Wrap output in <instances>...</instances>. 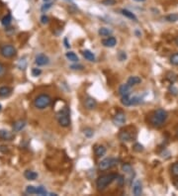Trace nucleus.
<instances>
[{"instance_id":"nucleus-1","label":"nucleus","mask_w":178,"mask_h":196,"mask_svg":"<svg viewBox=\"0 0 178 196\" xmlns=\"http://www.w3.org/2000/svg\"><path fill=\"white\" fill-rule=\"evenodd\" d=\"M167 112L163 109H158L156 111L153 112V114L150 116V124L153 125V127H161L162 125L165 123V121L167 120Z\"/></svg>"},{"instance_id":"nucleus-2","label":"nucleus","mask_w":178,"mask_h":196,"mask_svg":"<svg viewBox=\"0 0 178 196\" xmlns=\"http://www.w3.org/2000/svg\"><path fill=\"white\" fill-rule=\"evenodd\" d=\"M117 178H118V175L115 173L104 174V175L99 176L98 179L96 180V186H97L98 190H104L109 184H111L112 182Z\"/></svg>"},{"instance_id":"nucleus-3","label":"nucleus","mask_w":178,"mask_h":196,"mask_svg":"<svg viewBox=\"0 0 178 196\" xmlns=\"http://www.w3.org/2000/svg\"><path fill=\"white\" fill-rule=\"evenodd\" d=\"M57 119L61 127H69L70 125L69 109L66 105L57 113Z\"/></svg>"},{"instance_id":"nucleus-4","label":"nucleus","mask_w":178,"mask_h":196,"mask_svg":"<svg viewBox=\"0 0 178 196\" xmlns=\"http://www.w3.org/2000/svg\"><path fill=\"white\" fill-rule=\"evenodd\" d=\"M51 103H52V98L48 94H41V95L37 96L35 100H34V106L36 108L40 109V110L49 107L51 105Z\"/></svg>"},{"instance_id":"nucleus-5","label":"nucleus","mask_w":178,"mask_h":196,"mask_svg":"<svg viewBox=\"0 0 178 196\" xmlns=\"http://www.w3.org/2000/svg\"><path fill=\"white\" fill-rule=\"evenodd\" d=\"M118 161H118V159L111 158H104L103 161H101L100 163H99L98 168H99V169H100V171H107V169H109V168H113V166H117V164H118Z\"/></svg>"},{"instance_id":"nucleus-6","label":"nucleus","mask_w":178,"mask_h":196,"mask_svg":"<svg viewBox=\"0 0 178 196\" xmlns=\"http://www.w3.org/2000/svg\"><path fill=\"white\" fill-rule=\"evenodd\" d=\"M16 52H17L16 49L11 45H5L0 49V54H1V56L4 57H7V59L14 57L15 54H16Z\"/></svg>"},{"instance_id":"nucleus-7","label":"nucleus","mask_w":178,"mask_h":196,"mask_svg":"<svg viewBox=\"0 0 178 196\" xmlns=\"http://www.w3.org/2000/svg\"><path fill=\"white\" fill-rule=\"evenodd\" d=\"M126 114L123 111H119L117 112L116 115L113 117V123L115 126L117 127H121L123 125H125L126 123Z\"/></svg>"},{"instance_id":"nucleus-8","label":"nucleus","mask_w":178,"mask_h":196,"mask_svg":"<svg viewBox=\"0 0 178 196\" xmlns=\"http://www.w3.org/2000/svg\"><path fill=\"white\" fill-rule=\"evenodd\" d=\"M119 140L122 141V142H131L134 139V136L132 135V133L129 132L127 130H123L119 133Z\"/></svg>"},{"instance_id":"nucleus-9","label":"nucleus","mask_w":178,"mask_h":196,"mask_svg":"<svg viewBox=\"0 0 178 196\" xmlns=\"http://www.w3.org/2000/svg\"><path fill=\"white\" fill-rule=\"evenodd\" d=\"M84 106L86 109H88V110H93V109H95L96 106H97V102H96V100L93 97L88 96V97H86L84 100Z\"/></svg>"},{"instance_id":"nucleus-10","label":"nucleus","mask_w":178,"mask_h":196,"mask_svg":"<svg viewBox=\"0 0 178 196\" xmlns=\"http://www.w3.org/2000/svg\"><path fill=\"white\" fill-rule=\"evenodd\" d=\"M49 57L46 56V54H38V56L36 57V59H35V62L36 64L40 65V67H42V65H46L49 64Z\"/></svg>"},{"instance_id":"nucleus-11","label":"nucleus","mask_w":178,"mask_h":196,"mask_svg":"<svg viewBox=\"0 0 178 196\" xmlns=\"http://www.w3.org/2000/svg\"><path fill=\"white\" fill-rule=\"evenodd\" d=\"M131 86L128 83H124V84L120 85L119 87V94L121 96H126V95H130L131 94Z\"/></svg>"},{"instance_id":"nucleus-12","label":"nucleus","mask_w":178,"mask_h":196,"mask_svg":"<svg viewBox=\"0 0 178 196\" xmlns=\"http://www.w3.org/2000/svg\"><path fill=\"white\" fill-rule=\"evenodd\" d=\"M133 193H134V195H136V196H140L143 193L142 183H141V181H138V180H137L133 185Z\"/></svg>"},{"instance_id":"nucleus-13","label":"nucleus","mask_w":178,"mask_h":196,"mask_svg":"<svg viewBox=\"0 0 178 196\" xmlns=\"http://www.w3.org/2000/svg\"><path fill=\"white\" fill-rule=\"evenodd\" d=\"M102 44L105 47H107V48H113L117 44V40L114 37H108L102 41Z\"/></svg>"},{"instance_id":"nucleus-14","label":"nucleus","mask_w":178,"mask_h":196,"mask_svg":"<svg viewBox=\"0 0 178 196\" xmlns=\"http://www.w3.org/2000/svg\"><path fill=\"white\" fill-rule=\"evenodd\" d=\"M25 126H26V122L24 120H19V121L14 123V125H13V130H14V132H20V131L24 129Z\"/></svg>"},{"instance_id":"nucleus-15","label":"nucleus","mask_w":178,"mask_h":196,"mask_svg":"<svg viewBox=\"0 0 178 196\" xmlns=\"http://www.w3.org/2000/svg\"><path fill=\"white\" fill-rule=\"evenodd\" d=\"M94 153H95L96 156L101 158L106 154V148L104 146H95L94 148Z\"/></svg>"},{"instance_id":"nucleus-16","label":"nucleus","mask_w":178,"mask_h":196,"mask_svg":"<svg viewBox=\"0 0 178 196\" xmlns=\"http://www.w3.org/2000/svg\"><path fill=\"white\" fill-rule=\"evenodd\" d=\"M0 138L4 141H11L13 138V135L9 132V131L0 130Z\"/></svg>"},{"instance_id":"nucleus-17","label":"nucleus","mask_w":178,"mask_h":196,"mask_svg":"<svg viewBox=\"0 0 178 196\" xmlns=\"http://www.w3.org/2000/svg\"><path fill=\"white\" fill-rule=\"evenodd\" d=\"M12 89L8 86H2L0 87V97H6L11 94Z\"/></svg>"},{"instance_id":"nucleus-18","label":"nucleus","mask_w":178,"mask_h":196,"mask_svg":"<svg viewBox=\"0 0 178 196\" xmlns=\"http://www.w3.org/2000/svg\"><path fill=\"white\" fill-rule=\"evenodd\" d=\"M121 103L125 106H132L133 105V97H131L130 95L122 96Z\"/></svg>"},{"instance_id":"nucleus-19","label":"nucleus","mask_w":178,"mask_h":196,"mask_svg":"<svg viewBox=\"0 0 178 196\" xmlns=\"http://www.w3.org/2000/svg\"><path fill=\"white\" fill-rule=\"evenodd\" d=\"M121 12H122V14L124 15L125 17L129 18V19L133 20V21H136V22H137V21H138V18L136 17V15L134 14V13L131 12V11H129V10H127V9H123Z\"/></svg>"},{"instance_id":"nucleus-20","label":"nucleus","mask_w":178,"mask_h":196,"mask_svg":"<svg viewBox=\"0 0 178 196\" xmlns=\"http://www.w3.org/2000/svg\"><path fill=\"white\" fill-rule=\"evenodd\" d=\"M142 82V79H141L138 76H131L129 77V79H128V84H130L131 86H134V85H137V84H140V83Z\"/></svg>"},{"instance_id":"nucleus-21","label":"nucleus","mask_w":178,"mask_h":196,"mask_svg":"<svg viewBox=\"0 0 178 196\" xmlns=\"http://www.w3.org/2000/svg\"><path fill=\"white\" fill-rule=\"evenodd\" d=\"M24 176L26 177V179L28 180H35L37 177H38V174L33 171H26L24 173Z\"/></svg>"},{"instance_id":"nucleus-22","label":"nucleus","mask_w":178,"mask_h":196,"mask_svg":"<svg viewBox=\"0 0 178 196\" xmlns=\"http://www.w3.org/2000/svg\"><path fill=\"white\" fill-rule=\"evenodd\" d=\"M82 54H83V57H84L85 59H87V61H89V62H94V61H95V56H94V54L91 53V52L88 51V50H85V51H83Z\"/></svg>"},{"instance_id":"nucleus-23","label":"nucleus","mask_w":178,"mask_h":196,"mask_svg":"<svg viewBox=\"0 0 178 196\" xmlns=\"http://www.w3.org/2000/svg\"><path fill=\"white\" fill-rule=\"evenodd\" d=\"M99 35L102 36V37H108L112 34V30H110L108 28H105V27H102L99 29Z\"/></svg>"},{"instance_id":"nucleus-24","label":"nucleus","mask_w":178,"mask_h":196,"mask_svg":"<svg viewBox=\"0 0 178 196\" xmlns=\"http://www.w3.org/2000/svg\"><path fill=\"white\" fill-rule=\"evenodd\" d=\"M65 56H66L67 59L70 61V62H78V57L73 53V52H69V53H66Z\"/></svg>"},{"instance_id":"nucleus-25","label":"nucleus","mask_w":178,"mask_h":196,"mask_svg":"<svg viewBox=\"0 0 178 196\" xmlns=\"http://www.w3.org/2000/svg\"><path fill=\"white\" fill-rule=\"evenodd\" d=\"M11 21H12V17L10 14H7L6 16H4L3 18H2L1 20V23L2 25L5 26V27H7V26H9L10 24H11Z\"/></svg>"},{"instance_id":"nucleus-26","label":"nucleus","mask_w":178,"mask_h":196,"mask_svg":"<svg viewBox=\"0 0 178 196\" xmlns=\"http://www.w3.org/2000/svg\"><path fill=\"white\" fill-rule=\"evenodd\" d=\"M165 20L168 21V22H176V21H178V14L172 13V14H170L165 17Z\"/></svg>"},{"instance_id":"nucleus-27","label":"nucleus","mask_w":178,"mask_h":196,"mask_svg":"<svg viewBox=\"0 0 178 196\" xmlns=\"http://www.w3.org/2000/svg\"><path fill=\"white\" fill-rule=\"evenodd\" d=\"M166 79L169 80V81L171 83H174L175 81H176L177 76H176V74H175L174 72H168V74H166Z\"/></svg>"},{"instance_id":"nucleus-28","label":"nucleus","mask_w":178,"mask_h":196,"mask_svg":"<svg viewBox=\"0 0 178 196\" xmlns=\"http://www.w3.org/2000/svg\"><path fill=\"white\" fill-rule=\"evenodd\" d=\"M122 171L126 172V173H131L133 171V168L130 163H124L122 166Z\"/></svg>"},{"instance_id":"nucleus-29","label":"nucleus","mask_w":178,"mask_h":196,"mask_svg":"<svg viewBox=\"0 0 178 196\" xmlns=\"http://www.w3.org/2000/svg\"><path fill=\"white\" fill-rule=\"evenodd\" d=\"M170 64L178 67V53H175L170 57Z\"/></svg>"},{"instance_id":"nucleus-30","label":"nucleus","mask_w":178,"mask_h":196,"mask_svg":"<svg viewBox=\"0 0 178 196\" xmlns=\"http://www.w3.org/2000/svg\"><path fill=\"white\" fill-rule=\"evenodd\" d=\"M36 194L38 195H47L48 194V192H47L46 188L44 186H39L36 188Z\"/></svg>"},{"instance_id":"nucleus-31","label":"nucleus","mask_w":178,"mask_h":196,"mask_svg":"<svg viewBox=\"0 0 178 196\" xmlns=\"http://www.w3.org/2000/svg\"><path fill=\"white\" fill-rule=\"evenodd\" d=\"M171 173L175 177H178V163H175L171 166Z\"/></svg>"},{"instance_id":"nucleus-32","label":"nucleus","mask_w":178,"mask_h":196,"mask_svg":"<svg viewBox=\"0 0 178 196\" xmlns=\"http://www.w3.org/2000/svg\"><path fill=\"white\" fill-rule=\"evenodd\" d=\"M36 188L35 186H33V185H29V186H27V188H26V193L27 194H36Z\"/></svg>"},{"instance_id":"nucleus-33","label":"nucleus","mask_w":178,"mask_h":196,"mask_svg":"<svg viewBox=\"0 0 178 196\" xmlns=\"http://www.w3.org/2000/svg\"><path fill=\"white\" fill-rule=\"evenodd\" d=\"M133 149H134V151H137V153H141V151H143V145H141V144H138V143H136L135 145H134Z\"/></svg>"},{"instance_id":"nucleus-34","label":"nucleus","mask_w":178,"mask_h":196,"mask_svg":"<svg viewBox=\"0 0 178 196\" xmlns=\"http://www.w3.org/2000/svg\"><path fill=\"white\" fill-rule=\"evenodd\" d=\"M169 92L172 94V95H174V96H176V95H178V89L176 87H175V85L172 83L171 85L169 86Z\"/></svg>"},{"instance_id":"nucleus-35","label":"nucleus","mask_w":178,"mask_h":196,"mask_svg":"<svg viewBox=\"0 0 178 196\" xmlns=\"http://www.w3.org/2000/svg\"><path fill=\"white\" fill-rule=\"evenodd\" d=\"M52 5H53V3H52V2H46V3H44L43 6H42V8H41L42 12L48 11V10L52 7Z\"/></svg>"},{"instance_id":"nucleus-36","label":"nucleus","mask_w":178,"mask_h":196,"mask_svg":"<svg viewBox=\"0 0 178 196\" xmlns=\"http://www.w3.org/2000/svg\"><path fill=\"white\" fill-rule=\"evenodd\" d=\"M115 3H116V0H103L102 1V4L104 5H107V6H111V5H114Z\"/></svg>"},{"instance_id":"nucleus-37","label":"nucleus","mask_w":178,"mask_h":196,"mask_svg":"<svg viewBox=\"0 0 178 196\" xmlns=\"http://www.w3.org/2000/svg\"><path fill=\"white\" fill-rule=\"evenodd\" d=\"M49 22V19L48 16H46V15H43V16L41 17V23L42 24H48V23Z\"/></svg>"},{"instance_id":"nucleus-38","label":"nucleus","mask_w":178,"mask_h":196,"mask_svg":"<svg viewBox=\"0 0 178 196\" xmlns=\"http://www.w3.org/2000/svg\"><path fill=\"white\" fill-rule=\"evenodd\" d=\"M70 69H74V70H81V69H83V65H81V64H73V65L70 67Z\"/></svg>"},{"instance_id":"nucleus-39","label":"nucleus","mask_w":178,"mask_h":196,"mask_svg":"<svg viewBox=\"0 0 178 196\" xmlns=\"http://www.w3.org/2000/svg\"><path fill=\"white\" fill-rule=\"evenodd\" d=\"M118 57H119L120 61L123 62V61H125V59H126V57H127V56H126V54L124 53V52H120L119 54H118Z\"/></svg>"},{"instance_id":"nucleus-40","label":"nucleus","mask_w":178,"mask_h":196,"mask_svg":"<svg viewBox=\"0 0 178 196\" xmlns=\"http://www.w3.org/2000/svg\"><path fill=\"white\" fill-rule=\"evenodd\" d=\"M84 134H85V136H87L88 138H90V137H92L93 136V131L91 129H85Z\"/></svg>"},{"instance_id":"nucleus-41","label":"nucleus","mask_w":178,"mask_h":196,"mask_svg":"<svg viewBox=\"0 0 178 196\" xmlns=\"http://www.w3.org/2000/svg\"><path fill=\"white\" fill-rule=\"evenodd\" d=\"M32 74L34 76H38V75H40L42 74V71H41V69H33Z\"/></svg>"},{"instance_id":"nucleus-42","label":"nucleus","mask_w":178,"mask_h":196,"mask_svg":"<svg viewBox=\"0 0 178 196\" xmlns=\"http://www.w3.org/2000/svg\"><path fill=\"white\" fill-rule=\"evenodd\" d=\"M118 182H119V185H123V183L125 182V179L124 177L121 176V175H118Z\"/></svg>"},{"instance_id":"nucleus-43","label":"nucleus","mask_w":178,"mask_h":196,"mask_svg":"<svg viewBox=\"0 0 178 196\" xmlns=\"http://www.w3.org/2000/svg\"><path fill=\"white\" fill-rule=\"evenodd\" d=\"M3 71H4V65L0 62V75H1L2 74H3Z\"/></svg>"},{"instance_id":"nucleus-44","label":"nucleus","mask_w":178,"mask_h":196,"mask_svg":"<svg viewBox=\"0 0 178 196\" xmlns=\"http://www.w3.org/2000/svg\"><path fill=\"white\" fill-rule=\"evenodd\" d=\"M175 43H176V45L178 46V36H177L176 38H175Z\"/></svg>"},{"instance_id":"nucleus-45","label":"nucleus","mask_w":178,"mask_h":196,"mask_svg":"<svg viewBox=\"0 0 178 196\" xmlns=\"http://www.w3.org/2000/svg\"><path fill=\"white\" fill-rule=\"evenodd\" d=\"M135 1H138V2H143V1H145V0H135Z\"/></svg>"},{"instance_id":"nucleus-46","label":"nucleus","mask_w":178,"mask_h":196,"mask_svg":"<svg viewBox=\"0 0 178 196\" xmlns=\"http://www.w3.org/2000/svg\"><path fill=\"white\" fill-rule=\"evenodd\" d=\"M65 1H67V2H71V1H73V0H65Z\"/></svg>"},{"instance_id":"nucleus-47","label":"nucleus","mask_w":178,"mask_h":196,"mask_svg":"<svg viewBox=\"0 0 178 196\" xmlns=\"http://www.w3.org/2000/svg\"><path fill=\"white\" fill-rule=\"evenodd\" d=\"M0 110H1V104H0Z\"/></svg>"},{"instance_id":"nucleus-48","label":"nucleus","mask_w":178,"mask_h":196,"mask_svg":"<svg viewBox=\"0 0 178 196\" xmlns=\"http://www.w3.org/2000/svg\"><path fill=\"white\" fill-rule=\"evenodd\" d=\"M176 135H177V137H178V131H177V134Z\"/></svg>"}]
</instances>
